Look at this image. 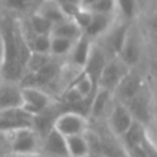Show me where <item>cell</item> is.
I'll use <instances>...</instances> for the list:
<instances>
[{
  "label": "cell",
  "instance_id": "obj_1",
  "mask_svg": "<svg viewBox=\"0 0 157 157\" xmlns=\"http://www.w3.org/2000/svg\"><path fill=\"white\" fill-rule=\"evenodd\" d=\"M142 54H144V38L137 26V21H135L130 25L125 42L121 47L118 58L129 69H134L139 65Z\"/></svg>",
  "mask_w": 157,
  "mask_h": 157
},
{
  "label": "cell",
  "instance_id": "obj_2",
  "mask_svg": "<svg viewBox=\"0 0 157 157\" xmlns=\"http://www.w3.org/2000/svg\"><path fill=\"white\" fill-rule=\"evenodd\" d=\"M131 23L132 22H128L125 20L117 17V20L109 27V29L101 38L93 42H97L104 49V52L108 54L109 58L118 56L125 42V38Z\"/></svg>",
  "mask_w": 157,
  "mask_h": 157
},
{
  "label": "cell",
  "instance_id": "obj_3",
  "mask_svg": "<svg viewBox=\"0 0 157 157\" xmlns=\"http://www.w3.org/2000/svg\"><path fill=\"white\" fill-rule=\"evenodd\" d=\"M12 155L36 156L40 153L42 137L32 129L25 128L9 132Z\"/></svg>",
  "mask_w": 157,
  "mask_h": 157
},
{
  "label": "cell",
  "instance_id": "obj_4",
  "mask_svg": "<svg viewBox=\"0 0 157 157\" xmlns=\"http://www.w3.org/2000/svg\"><path fill=\"white\" fill-rule=\"evenodd\" d=\"M90 126V120L87 117L72 112V110H61L55 117L53 123V129H55L64 137L83 134Z\"/></svg>",
  "mask_w": 157,
  "mask_h": 157
},
{
  "label": "cell",
  "instance_id": "obj_5",
  "mask_svg": "<svg viewBox=\"0 0 157 157\" xmlns=\"http://www.w3.org/2000/svg\"><path fill=\"white\" fill-rule=\"evenodd\" d=\"M124 104L129 109L134 120L140 121L147 128L150 126L151 121L153 120V109H152V98L146 83L140 90L139 93H136L131 99H129Z\"/></svg>",
  "mask_w": 157,
  "mask_h": 157
},
{
  "label": "cell",
  "instance_id": "obj_6",
  "mask_svg": "<svg viewBox=\"0 0 157 157\" xmlns=\"http://www.w3.org/2000/svg\"><path fill=\"white\" fill-rule=\"evenodd\" d=\"M22 92V108L31 115H37L40 112L54 104L53 96L45 90L38 87H21Z\"/></svg>",
  "mask_w": 157,
  "mask_h": 157
},
{
  "label": "cell",
  "instance_id": "obj_7",
  "mask_svg": "<svg viewBox=\"0 0 157 157\" xmlns=\"http://www.w3.org/2000/svg\"><path fill=\"white\" fill-rule=\"evenodd\" d=\"M132 117L123 102L113 99L112 107L105 117V126L108 130L117 137H121V135L128 130L130 124L132 123Z\"/></svg>",
  "mask_w": 157,
  "mask_h": 157
},
{
  "label": "cell",
  "instance_id": "obj_8",
  "mask_svg": "<svg viewBox=\"0 0 157 157\" xmlns=\"http://www.w3.org/2000/svg\"><path fill=\"white\" fill-rule=\"evenodd\" d=\"M130 69L118 58H109V60L107 61L105 66L103 67L99 80H98V85L97 88H104L110 91L112 93L114 92V90L117 88V86L119 85V82L121 81V78L126 75V72Z\"/></svg>",
  "mask_w": 157,
  "mask_h": 157
},
{
  "label": "cell",
  "instance_id": "obj_9",
  "mask_svg": "<svg viewBox=\"0 0 157 157\" xmlns=\"http://www.w3.org/2000/svg\"><path fill=\"white\" fill-rule=\"evenodd\" d=\"M145 80L141 76L140 71L134 67L130 69L126 75L121 78V81L119 82V85L117 86V88L113 92V97L114 99L126 103L129 99H131L136 93L140 92V90L145 86Z\"/></svg>",
  "mask_w": 157,
  "mask_h": 157
},
{
  "label": "cell",
  "instance_id": "obj_10",
  "mask_svg": "<svg viewBox=\"0 0 157 157\" xmlns=\"http://www.w3.org/2000/svg\"><path fill=\"white\" fill-rule=\"evenodd\" d=\"M32 118L22 107L0 110V131L12 132L18 129L32 128Z\"/></svg>",
  "mask_w": 157,
  "mask_h": 157
},
{
  "label": "cell",
  "instance_id": "obj_11",
  "mask_svg": "<svg viewBox=\"0 0 157 157\" xmlns=\"http://www.w3.org/2000/svg\"><path fill=\"white\" fill-rule=\"evenodd\" d=\"M108 60H109V56L104 52V49L97 42H93V44L91 47L90 55H88V58H87V60H86V63L82 67V71L92 81L96 90H97V85H98L101 72H102V70L105 66Z\"/></svg>",
  "mask_w": 157,
  "mask_h": 157
},
{
  "label": "cell",
  "instance_id": "obj_12",
  "mask_svg": "<svg viewBox=\"0 0 157 157\" xmlns=\"http://www.w3.org/2000/svg\"><path fill=\"white\" fill-rule=\"evenodd\" d=\"M113 93L108 90L98 87L96 92L93 93L91 102H90V108H88V120L91 121H101L102 119H105L112 103H113Z\"/></svg>",
  "mask_w": 157,
  "mask_h": 157
},
{
  "label": "cell",
  "instance_id": "obj_13",
  "mask_svg": "<svg viewBox=\"0 0 157 157\" xmlns=\"http://www.w3.org/2000/svg\"><path fill=\"white\" fill-rule=\"evenodd\" d=\"M40 153L47 157H69L65 137L52 128L42 139Z\"/></svg>",
  "mask_w": 157,
  "mask_h": 157
},
{
  "label": "cell",
  "instance_id": "obj_14",
  "mask_svg": "<svg viewBox=\"0 0 157 157\" xmlns=\"http://www.w3.org/2000/svg\"><path fill=\"white\" fill-rule=\"evenodd\" d=\"M92 44H93V40L82 33L74 42L72 48L66 56L69 59V65L72 66L74 69L82 70V67H83V65H85V63L90 55Z\"/></svg>",
  "mask_w": 157,
  "mask_h": 157
},
{
  "label": "cell",
  "instance_id": "obj_15",
  "mask_svg": "<svg viewBox=\"0 0 157 157\" xmlns=\"http://www.w3.org/2000/svg\"><path fill=\"white\" fill-rule=\"evenodd\" d=\"M22 102L20 83L0 80V110L22 107Z\"/></svg>",
  "mask_w": 157,
  "mask_h": 157
},
{
  "label": "cell",
  "instance_id": "obj_16",
  "mask_svg": "<svg viewBox=\"0 0 157 157\" xmlns=\"http://www.w3.org/2000/svg\"><path fill=\"white\" fill-rule=\"evenodd\" d=\"M44 0H0V11L22 17L34 12Z\"/></svg>",
  "mask_w": 157,
  "mask_h": 157
},
{
  "label": "cell",
  "instance_id": "obj_17",
  "mask_svg": "<svg viewBox=\"0 0 157 157\" xmlns=\"http://www.w3.org/2000/svg\"><path fill=\"white\" fill-rule=\"evenodd\" d=\"M117 15H105V13H92V18L83 31V34L92 40L101 38L117 20Z\"/></svg>",
  "mask_w": 157,
  "mask_h": 157
},
{
  "label": "cell",
  "instance_id": "obj_18",
  "mask_svg": "<svg viewBox=\"0 0 157 157\" xmlns=\"http://www.w3.org/2000/svg\"><path fill=\"white\" fill-rule=\"evenodd\" d=\"M98 135L101 137L102 157H129L120 139L114 136L107 126L104 128V131H99Z\"/></svg>",
  "mask_w": 157,
  "mask_h": 157
},
{
  "label": "cell",
  "instance_id": "obj_19",
  "mask_svg": "<svg viewBox=\"0 0 157 157\" xmlns=\"http://www.w3.org/2000/svg\"><path fill=\"white\" fill-rule=\"evenodd\" d=\"M148 128L145 126L144 124H141L137 120H132V123L130 124V126L128 128V130L121 135L120 141L123 144V146L125 147L126 151L141 146L142 142L145 141L147 134H148Z\"/></svg>",
  "mask_w": 157,
  "mask_h": 157
},
{
  "label": "cell",
  "instance_id": "obj_20",
  "mask_svg": "<svg viewBox=\"0 0 157 157\" xmlns=\"http://www.w3.org/2000/svg\"><path fill=\"white\" fill-rule=\"evenodd\" d=\"M117 16L128 22L137 21L140 13L142 12L137 0H115Z\"/></svg>",
  "mask_w": 157,
  "mask_h": 157
},
{
  "label": "cell",
  "instance_id": "obj_21",
  "mask_svg": "<svg viewBox=\"0 0 157 157\" xmlns=\"http://www.w3.org/2000/svg\"><path fill=\"white\" fill-rule=\"evenodd\" d=\"M34 12H38L39 15H42L44 18H47L53 26L54 25H58L65 20H67L64 13L61 12L59 5L54 1V0H44L39 6L38 9L34 11Z\"/></svg>",
  "mask_w": 157,
  "mask_h": 157
},
{
  "label": "cell",
  "instance_id": "obj_22",
  "mask_svg": "<svg viewBox=\"0 0 157 157\" xmlns=\"http://www.w3.org/2000/svg\"><path fill=\"white\" fill-rule=\"evenodd\" d=\"M82 34V31L72 20H65L58 25H54L50 32L53 37H61L70 40H76Z\"/></svg>",
  "mask_w": 157,
  "mask_h": 157
},
{
  "label": "cell",
  "instance_id": "obj_23",
  "mask_svg": "<svg viewBox=\"0 0 157 157\" xmlns=\"http://www.w3.org/2000/svg\"><path fill=\"white\" fill-rule=\"evenodd\" d=\"M66 150L69 157H87L88 156V147L86 144V140L82 134L80 135H72L66 136Z\"/></svg>",
  "mask_w": 157,
  "mask_h": 157
},
{
  "label": "cell",
  "instance_id": "obj_24",
  "mask_svg": "<svg viewBox=\"0 0 157 157\" xmlns=\"http://www.w3.org/2000/svg\"><path fill=\"white\" fill-rule=\"evenodd\" d=\"M74 42L75 40L50 36V50H49L50 56L56 58V59L67 56V54L70 53V50L72 48Z\"/></svg>",
  "mask_w": 157,
  "mask_h": 157
},
{
  "label": "cell",
  "instance_id": "obj_25",
  "mask_svg": "<svg viewBox=\"0 0 157 157\" xmlns=\"http://www.w3.org/2000/svg\"><path fill=\"white\" fill-rule=\"evenodd\" d=\"M26 17H27L31 29L33 31L36 36L37 34H50L53 25L47 18H44L42 15H39L38 12H32L31 15Z\"/></svg>",
  "mask_w": 157,
  "mask_h": 157
},
{
  "label": "cell",
  "instance_id": "obj_26",
  "mask_svg": "<svg viewBox=\"0 0 157 157\" xmlns=\"http://www.w3.org/2000/svg\"><path fill=\"white\" fill-rule=\"evenodd\" d=\"M53 56L49 54H40L36 52H31L27 63L25 65V72H36L40 67H43L45 64H48L52 60Z\"/></svg>",
  "mask_w": 157,
  "mask_h": 157
},
{
  "label": "cell",
  "instance_id": "obj_27",
  "mask_svg": "<svg viewBox=\"0 0 157 157\" xmlns=\"http://www.w3.org/2000/svg\"><path fill=\"white\" fill-rule=\"evenodd\" d=\"M87 147H88V152L93 153V155H101L102 156V146H101V137L97 132V130L92 129L88 126V129L82 134Z\"/></svg>",
  "mask_w": 157,
  "mask_h": 157
},
{
  "label": "cell",
  "instance_id": "obj_28",
  "mask_svg": "<svg viewBox=\"0 0 157 157\" xmlns=\"http://www.w3.org/2000/svg\"><path fill=\"white\" fill-rule=\"evenodd\" d=\"M86 9H88L92 13L117 15V11H115V0H94Z\"/></svg>",
  "mask_w": 157,
  "mask_h": 157
},
{
  "label": "cell",
  "instance_id": "obj_29",
  "mask_svg": "<svg viewBox=\"0 0 157 157\" xmlns=\"http://www.w3.org/2000/svg\"><path fill=\"white\" fill-rule=\"evenodd\" d=\"M49 50H50V34H37L31 43V52L49 54Z\"/></svg>",
  "mask_w": 157,
  "mask_h": 157
},
{
  "label": "cell",
  "instance_id": "obj_30",
  "mask_svg": "<svg viewBox=\"0 0 157 157\" xmlns=\"http://www.w3.org/2000/svg\"><path fill=\"white\" fill-rule=\"evenodd\" d=\"M91 18H92V12H91L88 9L81 6V7L78 9V11L75 13V16H74L71 20L78 26V28H80V29L82 31V33H83V31H85L86 27L88 26Z\"/></svg>",
  "mask_w": 157,
  "mask_h": 157
},
{
  "label": "cell",
  "instance_id": "obj_31",
  "mask_svg": "<svg viewBox=\"0 0 157 157\" xmlns=\"http://www.w3.org/2000/svg\"><path fill=\"white\" fill-rule=\"evenodd\" d=\"M11 153V141L9 132L0 131V157H9Z\"/></svg>",
  "mask_w": 157,
  "mask_h": 157
},
{
  "label": "cell",
  "instance_id": "obj_32",
  "mask_svg": "<svg viewBox=\"0 0 157 157\" xmlns=\"http://www.w3.org/2000/svg\"><path fill=\"white\" fill-rule=\"evenodd\" d=\"M4 60H5V44H4L2 36L0 33V70L4 65Z\"/></svg>",
  "mask_w": 157,
  "mask_h": 157
},
{
  "label": "cell",
  "instance_id": "obj_33",
  "mask_svg": "<svg viewBox=\"0 0 157 157\" xmlns=\"http://www.w3.org/2000/svg\"><path fill=\"white\" fill-rule=\"evenodd\" d=\"M58 5H64V4H74L81 6V0H54Z\"/></svg>",
  "mask_w": 157,
  "mask_h": 157
},
{
  "label": "cell",
  "instance_id": "obj_34",
  "mask_svg": "<svg viewBox=\"0 0 157 157\" xmlns=\"http://www.w3.org/2000/svg\"><path fill=\"white\" fill-rule=\"evenodd\" d=\"M137 2H139V5H140V7H141V10L144 11L150 4H151V1L150 0H137Z\"/></svg>",
  "mask_w": 157,
  "mask_h": 157
},
{
  "label": "cell",
  "instance_id": "obj_35",
  "mask_svg": "<svg viewBox=\"0 0 157 157\" xmlns=\"http://www.w3.org/2000/svg\"><path fill=\"white\" fill-rule=\"evenodd\" d=\"M94 0H81V6L82 7H87L88 5H91Z\"/></svg>",
  "mask_w": 157,
  "mask_h": 157
},
{
  "label": "cell",
  "instance_id": "obj_36",
  "mask_svg": "<svg viewBox=\"0 0 157 157\" xmlns=\"http://www.w3.org/2000/svg\"><path fill=\"white\" fill-rule=\"evenodd\" d=\"M87 157H102L101 155H93V153H88V156Z\"/></svg>",
  "mask_w": 157,
  "mask_h": 157
},
{
  "label": "cell",
  "instance_id": "obj_37",
  "mask_svg": "<svg viewBox=\"0 0 157 157\" xmlns=\"http://www.w3.org/2000/svg\"><path fill=\"white\" fill-rule=\"evenodd\" d=\"M0 80H1V78H0Z\"/></svg>",
  "mask_w": 157,
  "mask_h": 157
}]
</instances>
